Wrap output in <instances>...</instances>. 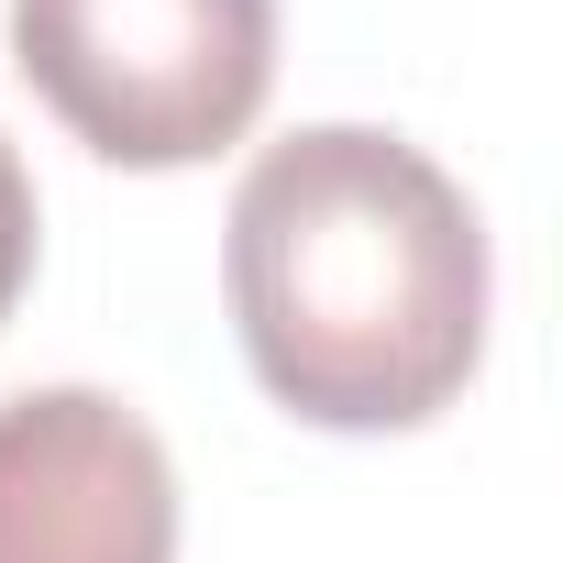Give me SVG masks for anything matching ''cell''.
Wrapping results in <instances>:
<instances>
[{
    "mask_svg": "<svg viewBox=\"0 0 563 563\" xmlns=\"http://www.w3.org/2000/svg\"><path fill=\"white\" fill-rule=\"evenodd\" d=\"M34 243H45V210H34V177H23L12 133H0V321H12L23 288H34Z\"/></svg>",
    "mask_w": 563,
    "mask_h": 563,
    "instance_id": "277c9868",
    "label": "cell"
},
{
    "mask_svg": "<svg viewBox=\"0 0 563 563\" xmlns=\"http://www.w3.org/2000/svg\"><path fill=\"white\" fill-rule=\"evenodd\" d=\"M221 288L243 365L310 431H420L486 365V221L376 122L265 144L221 221Z\"/></svg>",
    "mask_w": 563,
    "mask_h": 563,
    "instance_id": "6da1fadb",
    "label": "cell"
},
{
    "mask_svg": "<svg viewBox=\"0 0 563 563\" xmlns=\"http://www.w3.org/2000/svg\"><path fill=\"white\" fill-rule=\"evenodd\" d=\"M12 67L100 166H199L276 89V0H12Z\"/></svg>",
    "mask_w": 563,
    "mask_h": 563,
    "instance_id": "7a4b0ae2",
    "label": "cell"
},
{
    "mask_svg": "<svg viewBox=\"0 0 563 563\" xmlns=\"http://www.w3.org/2000/svg\"><path fill=\"white\" fill-rule=\"evenodd\" d=\"M0 563H177V464L111 387L0 398Z\"/></svg>",
    "mask_w": 563,
    "mask_h": 563,
    "instance_id": "3957f363",
    "label": "cell"
}]
</instances>
